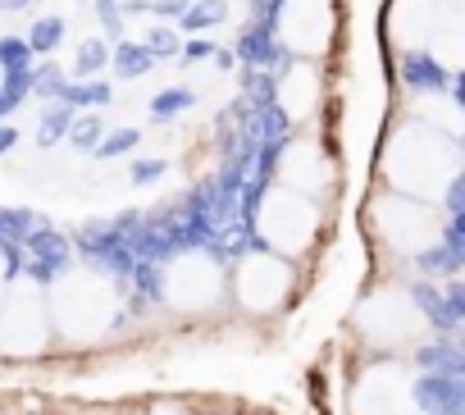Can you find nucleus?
Instances as JSON below:
<instances>
[{"mask_svg":"<svg viewBox=\"0 0 465 415\" xmlns=\"http://www.w3.org/2000/svg\"><path fill=\"white\" fill-rule=\"evenodd\" d=\"M379 183L383 192H401V196H415V201H456V187H460V137H447L411 114H401L383 146H379Z\"/></svg>","mask_w":465,"mask_h":415,"instance_id":"f257e3e1","label":"nucleus"},{"mask_svg":"<svg viewBox=\"0 0 465 415\" xmlns=\"http://www.w3.org/2000/svg\"><path fill=\"white\" fill-rule=\"evenodd\" d=\"M370 229L374 238H383L392 252L401 256H415L424 270L429 261L442 256V247L451 242V224L442 220V211L433 201H415V196H401V192H374L370 201Z\"/></svg>","mask_w":465,"mask_h":415,"instance_id":"f03ea898","label":"nucleus"},{"mask_svg":"<svg viewBox=\"0 0 465 415\" xmlns=\"http://www.w3.org/2000/svg\"><path fill=\"white\" fill-rule=\"evenodd\" d=\"M46 311L64 338H96L119 320V292L101 270L74 265V270H60V279L51 283Z\"/></svg>","mask_w":465,"mask_h":415,"instance_id":"7ed1b4c3","label":"nucleus"},{"mask_svg":"<svg viewBox=\"0 0 465 415\" xmlns=\"http://www.w3.org/2000/svg\"><path fill=\"white\" fill-rule=\"evenodd\" d=\"M270 37L288 60H329L342 37L338 0H274Z\"/></svg>","mask_w":465,"mask_h":415,"instance_id":"20e7f679","label":"nucleus"},{"mask_svg":"<svg viewBox=\"0 0 465 415\" xmlns=\"http://www.w3.org/2000/svg\"><path fill=\"white\" fill-rule=\"evenodd\" d=\"M256 238L279 252V256H302L315 233H320V201L306 196V192H292L283 183H265L261 196H256Z\"/></svg>","mask_w":465,"mask_h":415,"instance_id":"39448f33","label":"nucleus"},{"mask_svg":"<svg viewBox=\"0 0 465 415\" xmlns=\"http://www.w3.org/2000/svg\"><path fill=\"white\" fill-rule=\"evenodd\" d=\"M297 288V274H292V261L270 252V247H256V252H242L238 265H232V297H238L242 311L252 315H274Z\"/></svg>","mask_w":465,"mask_h":415,"instance_id":"423d86ee","label":"nucleus"},{"mask_svg":"<svg viewBox=\"0 0 465 415\" xmlns=\"http://www.w3.org/2000/svg\"><path fill=\"white\" fill-rule=\"evenodd\" d=\"M46 329H51L46 288L33 274L15 279V288L5 283V292H0V351L33 356L46 347Z\"/></svg>","mask_w":465,"mask_h":415,"instance_id":"0eeeda50","label":"nucleus"},{"mask_svg":"<svg viewBox=\"0 0 465 415\" xmlns=\"http://www.w3.org/2000/svg\"><path fill=\"white\" fill-rule=\"evenodd\" d=\"M219 292H223V270L205 247H183L160 270V297L178 311H205L219 301Z\"/></svg>","mask_w":465,"mask_h":415,"instance_id":"6e6552de","label":"nucleus"},{"mask_svg":"<svg viewBox=\"0 0 465 415\" xmlns=\"http://www.w3.org/2000/svg\"><path fill=\"white\" fill-rule=\"evenodd\" d=\"M324 87H329V78H324V64L320 60H288L283 55V64L270 78V105L297 133V128H311L320 119Z\"/></svg>","mask_w":465,"mask_h":415,"instance_id":"1a4fd4ad","label":"nucleus"},{"mask_svg":"<svg viewBox=\"0 0 465 415\" xmlns=\"http://www.w3.org/2000/svg\"><path fill=\"white\" fill-rule=\"evenodd\" d=\"M338 178V160L329 151V142L311 128H297L279 142L274 151V183L292 187V192H306V196H320L329 192Z\"/></svg>","mask_w":465,"mask_h":415,"instance_id":"9d476101","label":"nucleus"},{"mask_svg":"<svg viewBox=\"0 0 465 415\" xmlns=\"http://www.w3.org/2000/svg\"><path fill=\"white\" fill-rule=\"evenodd\" d=\"M460 0H388V46L401 60H429V46Z\"/></svg>","mask_w":465,"mask_h":415,"instance_id":"9b49d317","label":"nucleus"},{"mask_svg":"<svg viewBox=\"0 0 465 415\" xmlns=\"http://www.w3.org/2000/svg\"><path fill=\"white\" fill-rule=\"evenodd\" d=\"M420 388H424V383H415L401 365H379V370L365 379V388H361V410H365V415H401V410L415 401Z\"/></svg>","mask_w":465,"mask_h":415,"instance_id":"f8f14e48","label":"nucleus"},{"mask_svg":"<svg viewBox=\"0 0 465 415\" xmlns=\"http://www.w3.org/2000/svg\"><path fill=\"white\" fill-rule=\"evenodd\" d=\"M5 279H10V261H5V252H0V292H5Z\"/></svg>","mask_w":465,"mask_h":415,"instance_id":"ddd939ff","label":"nucleus"},{"mask_svg":"<svg viewBox=\"0 0 465 415\" xmlns=\"http://www.w3.org/2000/svg\"><path fill=\"white\" fill-rule=\"evenodd\" d=\"M0 87H5V64H0Z\"/></svg>","mask_w":465,"mask_h":415,"instance_id":"4468645a","label":"nucleus"}]
</instances>
